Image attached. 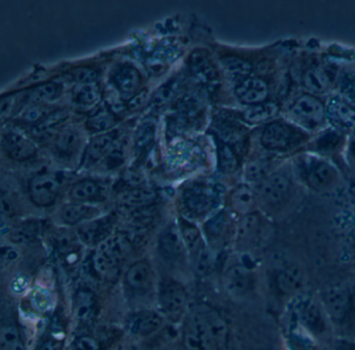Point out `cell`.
Masks as SVG:
<instances>
[{
    "instance_id": "obj_1",
    "label": "cell",
    "mask_w": 355,
    "mask_h": 350,
    "mask_svg": "<svg viewBox=\"0 0 355 350\" xmlns=\"http://www.w3.org/2000/svg\"><path fill=\"white\" fill-rule=\"evenodd\" d=\"M230 341L227 321L213 306L195 304L184 317V350H225Z\"/></svg>"
},
{
    "instance_id": "obj_2",
    "label": "cell",
    "mask_w": 355,
    "mask_h": 350,
    "mask_svg": "<svg viewBox=\"0 0 355 350\" xmlns=\"http://www.w3.org/2000/svg\"><path fill=\"white\" fill-rule=\"evenodd\" d=\"M318 296L334 335L355 339V290L346 283H334Z\"/></svg>"
},
{
    "instance_id": "obj_3",
    "label": "cell",
    "mask_w": 355,
    "mask_h": 350,
    "mask_svg": "<svg viewBox=\"0 0 355 350\" xmlns=\"http://www.w3.org/2000/svg\"><path fill=\"white\" fill-rule=\"evenodd\" d=\"M284 318L298 325L319 344H329L336 337L318 295L303 293L291 300Z\"/></svg>"
},
{
    "instance_id": "obj_4",
    "label": "cell",
    "mask_w": 355,
    "mask_h": 350,
    "mask_svg": "<svg viewBox=\"0 0 355 350\" xmlns=\"http://www.w3.org/2000/svg\"><path fill=\"white\" fill-rule=\"evenodd\" d=\"M130 251V241L124 235H110L97 245L93 254V267L105 278H116L121 272Z\"/></svg>"
},
{
    "instance_id": "obj_5",
    "label": "cell",
    "mask_w": 355,
    "mask_h": 350,
    "mask_svg": "<svg viewBox=\"0 0 355 350\" xmlns=\"http://www.w3.org/2000/svg\"><path fill=\"white\" fill-rule=\"evenodd\" d=\"M270 288L276 297L286 304L297 296L305 293L306 273L304 268L295 260H280L270 270Z\"/></svg>"
},
{
    "instance_id": "obj_6",
    "label": "cell",
    "mask_w": 355,
    "mask_h": 350,
    "mask_svg": "<svg viewBox=\"0 0 355 350\" xmlns=\"http://www.w3.org/2000/svg\"><path fill=\"white\" fill-rule=\"evenodd\" d=\"M293 192V181L290 173L286 171H274L267 175L259 185L257 200L263 208L278 210L286 206Z\"/></svg>"
},
{
    "instance_id": "obj_7",
    "label": "cell",
    "mask_w": 355,
    "mask_h": 350,
    "mask_svg": "<svg viewBox=\"0 0 355 350\" xmlns=\"http://www.w3.org/2000/svg\"><path fill=\"white\" fill-rule=\"evenodd\" d=\"M180 201L186 216L194 219L202 218L217 206L218 192L209 183H192L182 192Z\"/></svg>"
},
{
    "instance_id": "obj_8",
    "label": "cell",
    "mask_w": 355,
    "mask_h": 350,
    "mask_svg": "<svg viewBox=\"0 0 355 350\" xmlns=\"http://www.w3.org/2000/svg\"><path fill=\"white\" fill-rule=\"evenodd\" d=\"M299 176L303 183L315 192L332 189L338 183V170L327 160L307 156L298 166Z\"/></svg>"
},
{
    "instance_id": "obj_9",
    "label": "cell",
    "mask_w": 355,
    "mask_h": 350,
    "mask_svg": "<svg viewBox=\"0 0 355 350\" xmlns=\"http://www.w3.org/2000/svg\"><path fill=\"white\" fill-rule=\"evenodd\" d=\"M188 293L186 288L174 281L165 278L159 283L157 303L161 314L171 321H180L188 312Z\"/></svg>"
},
{
    "instance_id": "obj_10",
    "label": "cell",
    "mask_w": 355,
    "mask_h": 350,
    "mask_svg": "<svg viewBox=\"0 0 355 350\" xmlns=\"http://www.w3.org/2000/svg\"><path fill=\"white\" fill-rule=\"evenodd\" d=\"M180 233L186 245L187 252L190 254L197 274H209L211 268V253L207 250L205 240L196 225L186 218L180 219Z\"/></svg>"
},
{
    "instance_id": "obj_11",
    "label": "cell",
    "mask_w": 355,
    "mask_h": 350,
    "mask_svg": "<svg viewBox=\"0 0 355 350\" xmlns=\"http://www.w3.org/2000/svg\"><path fill=\"white\" fill-rule=\"evenodd\" d=\"M267 224L257 212L243 216L236 226L234 241L236 249L243 253H250L259 249L267 235Z\"/></svg>"
},
{
    "instance_id": "obj_12",
    "label": "cell",
    "mask_w": 355,
    "mask_h": 350,
    "mask_svg": "<svg viewBox=\"0 0 355 350\" xmlns=\"http://www.w3.org/2000/svg\"><path fill=\"white\" fill-rule=\"evenodd\" d=\"M303 141V135L292 125L284 122H272L263 128L261 145L273 152H286L296 147Z\"/></svg>"
},
{
    "instance_id": "obj_13",
    "label": "cell",
    "mask_w": 355,
    "mask_h": 350,
    "mask_svg": "<svg viewBox=\"0 0 355 350\" xmlns=\"http://www.w3.org/2000/svg\"><path fill=\"white\" fill-rule=\"evenodd\" d=\"M222 285L230 297L245 299L254 291L257 285L255 272L243 262L232 265L223 273Z\"/></svg>"
},
{
    "instance_id": "obj_14",
    "label": "cell",
    "mask_w": 355,
    "mask_h": 350,
    "mask_svg": "<svg viewBox=\"0 0 355 350\" xmlns=\"http://www.w3.org/2000/svg\"><path fill=\"white\" fill-rule=\"evenodd\" d=\"M59 177L53 173H41L28 183V196L35 206L49 208L55 204L61 192Z\"/></svg>"
},
{
    "instance_id": "obj_15",
    "label": "cell",
    "mask_w": 355,
    "mask_h": 350,
    "mask_svg": "<svg viewBox=\"0 0 355 350\" xmlns=\"http://www.w3.org/2000/svg\"><path fill=\"white\" fill-rule=\"evenodd\" d=\"M290 114L297 124L307 129L318 128L325 119L323 104L311 95L298 98L291 108Z\"/></svg>"
},
{
    "instance_id": "obj_16",
    "label": "cell",
    "mask_w": 355,
    "mask_h": 350,
    "mask_svg": "<svg viewBox=\"0 0 355 350\" xmlns=\"http://www.w3.org/2000/svg\"><path fill=\"white\" fill-rule=\"evenodd\" d=\"M112 85L123 98L130 99L141 91L142 76L134 65L123 62L112 69L109 76Z\"/></svg>"
},
{
    "instance_id": "obj_17",
    "label": "cell",
    "mask_w": 355,
    "mask_h": 350,
    "mask_svg": "<svg viewBox=\"0 0 355 350\" xmlns=\"http://www.w3.org/2000/svg\"><path fill=\"white\" fill-rule=\"evenodd\" d=\"M157 249L166 262L176 264L184 260L187 248L180 227L174 224L166 227L159 235Z\"/></svg>"
},
{
    "instance_id": "obj_18",
    "label": "cell",
    "mask_w": 355,
    "mask_h": 350,
    "mask_svg": "<svg viewBox=\"0 0 355 350\" xmlns=\"http://www.w3.org/2000/svg\"><path fill=\"white\" fill-rule=\"evenodd\" d=\"M163 324L164 316L161 312L143 310L128 317L125 328L134 337L146 338L159 331Z\"/></svg>"
},
{
    "instance_id": "obj_19",
    "label": "cell",
    "mask_w": 355,
    "mask_h": 350,
    "mask_svg": "<svg viewBox=\"0 0 355 350\" xmlns=\"http://www.w3.org/2000/svg\"><path fill=\"white\" fill-rule=\"evenodd\" d=\"M124 281L130 291L142 295L153 290L155 283V271L147 260H138L128 269Z\"/></svg>"
},
{
    "instance_id": "obj_20",
    "label": "cell",
    "mask_w": 355,
    "mask_h": 350,
    "mask_svg": "<svg viewBox=\"0 0 355 350\" xmlns=\"http://www.w3.org/2000/svg\"><path fill=\"white\" fill-rule=\"evenodd\" d=\"M118 144L119 143H117V138L114 133L95 135L85 149L83 166L89 168L98 164L101 160H107Z\"/></svg>"
},
{
    "instance_id": "obj_21",
    "label": "cell",
    "mask_w": 355,
    "mask_h": 350,
    "mask_svg": "<svg viewBox=\"0 0 355 350\" xmlns=\"http://www.w3.org/2000/svg\"><path fill=\"white\" fill-rule=\"evenodd\" d=\"M232 231V217L226 210H220L205 224V235L213 247H221L224 245Z\"/></svg>"
},
{
    "instance_id": "obj_22",
    "label": "cell",
    "mask_w": 355,
    "mask_h": 350,
    "mask_svg": "<svg viewBox=\"0 0 355 350\" xmlns=\"http://www.w3.org/2000/svg\"><path fill=\"white\" fill-rule=\"evenodd\" d=\"M107 190L101 181L95 179H83L72 185L69 192L70 199L78 203L91 204L103 201Z\"/></svg>"
},
{
    "instance_id": "obj_23",
    "label": "cell",
    "mask_w": 355,
    "mask_h": 350,
    "mask_svg": "<svg viewBox=\"0 0 355 350\" xmlns=\"http://www.w3.org/2000/svg\"><path fill=\"white\" fill-rule=\"evenodd\" d=\"M3 148L8 156L14 160L24 162L36 156L37 148L28 138L15 131H9L3 135Z\"/></svg>"
},
{
    "instance_id": "obj_24",
    "label": "cell",
    "mask_w": 355,
    "mask_h": 350,
    "mask_svg": "<svg viewBox=\"0 0 355 350\" xmlns=\"http://www.w3.org/2000/svg\"><path fill=\"white\" fill-rule=\"evenodd\" d=\"M112 227H113L112 217L96 218L80 225L78 231V237L88 245H98L103 240L110 237Z\"/></svg>"
},
{
    "instance_id": "obj_25",
    "label": "cell",
    "mask_w": 355,
    "mask_h": 350,
    "mask_svg": "<svg viewBox=\"0 0 355 350\" xmlns=\"http://www.w3.org/2000/svg\"><path fill=\"white\" fill-rule=\"evenodd\" d=\"M234 92L242 103L252 106L265 102L268 96V87L261 79L248 77L236 85Z\"/></svg>"
},
{
    "instance_id": "obj_26",
    "label": "cell",
    "mask_w": 355,
    "mask_h": 350,
    "mask_svg": "<svg viewBox=\"0 0 355 350\" xmlns=\"http://www.w3.org/2000/svg\"><path fill=\"white\" fill-rule=\"evenodd\" d=\"M101 215V210L91 204L71 202L66 204L60 212V217L63 223L67 225H78L80 223L94 220Z\"/></svg>"
},
{
    "instance_id": "obj_27",
    "label": "cell",
    "mask_w": 355,
    "mask_h": 350,
    "mask_svg": "<svg viewBox=\"0 0 355 350\" xmlns=\"http://www.w3.org/2000/svg\"><path fill=\"white\" fill-rule=\"evenodd\" d=\"M82 146V135L74 126L63 127L55 141V150L62 158L73 156Z\"/></svg>"
},
{
    "instance_id": "obj_28",
    "label": "cell",
    "mask_w": 355,
    "mask_h": 350,
    "mask_svg": "<svg viewBox=\"0 0 355 350\" xmlns=\"http://www.w3.org/2000/svg\"><path fill=\"white\" fill-rule=\"evenodd\" d=\"M188 66L191 72L202 83H214L217 81V71L202 51H193L189 56Z\"/></svg>"
},
{
    "instance_id": "obj_29",
    "label": "cell",
    "mask_w": 355,
    "mask_h": 350,
    "mask_svg": "<svg viewBox=\"0 0 355 350\" xmlns=\"http://www.w3.org/2000/svg\"><path fill=\"white\" fill-rule=\"evenodd\" d=\"M257 196L248 185H240L230 193V208L241 216L253 212Z\"/></svg>"
},
{
    "instance_id": "obj_30",
    "label": "cell",
    "mask_w": 355,
    "mask_h": 350,
    "mask_svg": "<svg viewBox=\"0 0 355 350\" xmlns=\"http://www.w3.org/2000/svg\"><path fill=\"white\" fill-rule=\"evenodd\" d=\"M155 193L146 188H136L123 194L120 204L122 208L130 210H140L155 202Z\"/></svg>"
},
{
    "instance_id": "obj_31",
    "label": "cell",
    "mask_w": 355,
    "mask_h": 350,
    "mask_svg": "<svg viewBox=\"0 0 355 350\" xmlns=\"http://www.w3.org/2000/svg\"><path fill=\"white\" fill-rule=\"evenodd\" d=\"M62 91L63 89L59 83H44L24 94V102H30V104H45L55 101L61 96Z\"/></svg>"
},
{
    "instance_id": "obj_32",
    "label": "cell",
    "mask_w": 355,
    "mask_h": 350,
    "mask_svg": "<svg viewBox=\"0 0 355 350\" xmlns=\"http://www.w3.org/2000/svg\"><path fill=\"white\" fill-rule=\"evenodd\" d=\"M67 119L68 112L66 110H53L44 120L33 126V137L37 138V139H44V138L51 137L55 131L61 128L62 125L67 121Z\"/></svg>"
},
{
    "instance_id": "obj_33",
    "label": "cell",
    "mask_w": 355,
    "mask_h": 350,
    "mask_svg": "<svg viewBox=\"0 0 355 350\" xmlns=\"http://www.w3.org/2000/svg\"><path fill=\"white\" fill-rule=\"evenodd\" d=\"M0 350H26L21 333L13 321L3 320L1 323Z\"/></svg>"
},
{
    "instance_id": "obj_34",
    "label": "cell",
    "mask_w": 355,
    "mask_h": 350,
    "mask_svg": "<svg viewBox=\"0 0 355 350\" xmlns=\"http://www.w3.org/2000/svg\"><path fill=\"white\" fill-rule=\"evenodd\" d=\"M221 66L226 76L236 83V85L248 78L251 72L249 62L236 56H225L222 58Z\"/></svg>"
},
{
    "instance_id": "obj_35",
    "label": "cell",
    "mask_w": 355,
    "mask_h": 350,
    "mask_svg": "<svg viewBox=\"0 0 355 350\" xmlns=\"http://www.w3.org/2000/svg\"><path fill=\"white\" fill-rule=\"evenodd\" d=\"M101 99V87L95 83L76 85L72 92V101L82 108H91L98 103Z\"/></svg>"
},
{
    "instance_id": "obj_36",
    "label": "cell",
    "mask_w": 355,
    "mask_h": 350,
    "mask_svg": "<svg viewBox=\"0 0 355 350\" xmlns=\"http://www.w3.org/2000/svg\"><path fill=\"white\" fill-rule=\"evenodd\" d=\"M117 124V118L114 112L107 108L97 110L87 120V128L95 133H105Z\"/></svg>"
},
{
    "instance_id": "obj_37",
    "label": "cell",
    "mask_w": 355,
    "mask_h": 350,
    "mask_svg": "<svg viewBox=\"0 0 355 350\" xmlns=\"http://www.w3.org/2000/svg\"><path fill=\"white\" fill-rule=\"evenodd\" d=\"M40 221L30 220L20 223L11 231V239L16 243H28L38 237L41 231Z\"/></svg>"
},
{
    "instance_id": "obj_38",
    "label": "cell",
    "mask_w": 355,
    "mask_h": 350,
    "mask_svg": "<svg viewBox=\"0 0 355 350\" xmlns=\"http://www.w3.org/2000/svg\"><path fill=\"white\" fill-rule=\"evenodd\" d=\"M155 139V123L147 121L139 126L135 135V149L139 154H143L149 149Z\"/></svg>"
},
{
    "instance_id": "obj_39",
    "label": "cell",
    "mask_w": 355,
    "mask_h": 350,
    "mask_svg": "<svg viewBox=\"0 0 355 350\" xmlns=\"http://www.w3.org/2000/svg\"><path fill=\"white\" fill-rule=\"evenodd\" d=\"M277 106L273 102H263L257 106H250L244 112V118L251 123H261L269 120L277 112Z\"/></svg>"
},
{
    "instance_id": "obj_40",
    "label": "cell",
    "mask_w": 355,
    "mask_h": 350,
    "mask_svg": "<svg viewBox=\"0 0 355 350\" xmlns=\"http://www.w3.org/2000/svg\"><path fill=\"white\" fill-rule=\"evenodd\" d=\"M218 167L223 173H232L238 169L239 160L236 153L230 145L218 141L217 143Z\"/></svg>"
},
{
    "instance_id": "obj_41",
    "label": "cell",
    "mask_w": 355,
    "mask_h": 350,
    "mask_svg": "<svg viewBox=\"0 0 355 350\" xmlns=\"http://www.w3.org/2000/svg\"><path fill=\"white\" fill-rule=\"evenodd\" d=\"M53 110H55L46 104H28V106L22 108L21 112H20V120L26 124L34 126L44 120Z\"/></svg>"
},
{
    "instance_id": "obj_42",
    "label": "cell",
    "mask_w": 355,
    "mask_h": 350,
    "mask_svg": "<svg viewBox=\"0 0 355 350\" xmlns=\"http://www.w3.org/2000/svg\"><path fill=\"white\" fill-rule=\"evenodd\" d=\"M305 87L313 92V93H322L325 91L330 85V78L327 73L321 69H311L305 73L304 78Z\"/></svg>"
},
{
    "instance_id": "obj_43",
    "label": "cell",
    "mask_w": 355,
    "mask_h": 350,
    "mask_svg": "<svg viewBox=\"0 0 355 350\" xmlns=\"http://www.w3.org/2000/svg\"><path fill=\"white\" fill-rule=\"evenodd\" d=\"M94 308V298L92 294L89 292H80L76 297V318L82 321H87L91 318Z\"/></svg>"
},
{
    "instance_id": "obj_44",
    "label": "cell",
    "mask_w": 355,
    "mask_h": 350,
    "mask_svg": "<svg viewBox=\"0 0 355 350\" xmlns=\"http://www.w3.org/2000/svg\"><path fill=\"white\" fill-rule=\"evenodd\" d=\"M70 77L78 85H87V83H95L98 81V72L90 67H80L73 69L70 72Z\"/></svg>"
},
{
    "instance_id": "obj_45",
    "label": "cell",
    "mask_w": 355,
    "mask_h": 350,
    "mask_svg": "<svg viewBox=\"0 0 355 350\" xmlns=\"http://www.w3.org/2000/svg\"><path fill=\"white\" fill-rule=\"evenodd\" d=\"M22 101L20 98V94H10V95L3 96L0 101V112H1V120L5 121L12 116L17 108L18 102Z\"/></svg>"
},
{
    "instance_id": "obj_46",
    "label": "cell",
    "mask_w": 355,
    "mask_h": 350,
    "mask_svg": "<svg viewBox=\"0 0 355 350\" xmlns=\"http://www.w3.org/2000/svg\"><path fill=\"white\" fill-rule=\"evenodd\" d=\"M66 350H101V345L91 335H80L68 345Z\"/></svg>"
},
{
    "instance_id": "obj_47",
    "label": "cell",
    "mask_w": 355,
    "mask_h": 350,
    "mask_svg": "<svg viewBox=\"0 0 355 350\" xmlns=\"http://www.w3.org/2000/svg\"><path fill=\"white\" fill-rule=\"evenodd\" d=\"M317 143L318 148L322 152H329L338 146V144L340 143V139H338V133L328 131L327 133H325V135L320 138Z\"/></svg>"
},
{
    "instance_id": "obj_48",
    "label": "cell",
    "mask_w": 355,
    "mask_h": 350,
    "mask_svg": "<svg viewBox=\"0 0 355 350\" xmlns=\"http://www.w3.org/2000/svg\"><path fill=\"white\" fill-rule=\"evenodd\" d=\"M329 350H355V339L346 337H334L328 344Z\"/></svg>"
},
{
    "instance_id": "obj_49",
    "label": "cell",
    "mask_w": 355,
    "mask_h": 350,
    "mask_svg": "<svg viewBox=\"0 0 355 350\" xmlns=\"http://www.w3.org/2000/svg\"><path fill=\"white\" fill-rule=\"evenodd\" d=\"M172 85L173 83H166V85L157 90V93L155 94V97H153V102L155 104L161 106V104L166 103L172 97L174 91H175V88Z\"/></svg>"
},
{
    "instance_id": "obj_50",
    "label": "cell",
    "mask_w": 355,
    "mask_h": 350,
    "mask_svg": "<svg viewBox=\"0 0 355 350\" xmlns=\"http://www.w3.org/2000/svg\"><path fill=\"white\" fill-rule=\"evenodd\" d=\"M147 98H148V92L146 90L138 92L136 95L132 96L128 101V108L132 112L138 110L139 108H142L146 103Z\"/></svg>"
},
{
    "instance_id": "obj_51",
    "label": "cell",
    "mask_w": 355,
    "mask_h": 350,
    "mask_svg": "<svg viewBox=\"0 0 355 350\" xmlns=\"http://www.w3.org/2000/svg\"><path fill=\"white\" fill-rule=\"evenodd\" d=\"M19 258V252L18 250L14 249V247H3V256H1V260H3V265L12 264L15 262Z\"/></svg>"
}]
</instances>
